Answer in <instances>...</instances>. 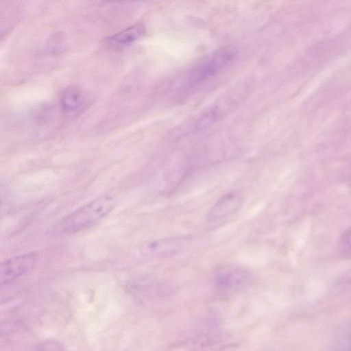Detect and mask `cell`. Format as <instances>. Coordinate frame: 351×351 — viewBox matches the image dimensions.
Returning <instances> with one entry per match:
<instances>
[{
	"mask_svg": "<svg viewBox=\"0 0 351 351\" xmlns=\"http://www.w3.org/2000/svg\"><path fill=\"white\" fill-rule=\"evenodd\" d=\"M145 33L143 24L135 23L108 38V43L114 47L130 45L139 39Z\"/></svg>",
	"mask_w": 351,
	"mask_h": 351,
	"instance_id": "cell-9",
	"label": "cell"
},
{
	"mask_svg": "<svg viewBox=\"0 0 351 351\" xmlns=\"http://www.w3.org/2000/svg\"><path fill=\"white\" fill-rule=\"evenodd\" d=\"M249 272L244 267L234 264L226 265L219 269L215 276L217 288L221 291H234L248 280Z\"/></svg>",
	"mask_w": 351,
	"mask_h": 351,
	"instance_id": "cell-7",
	"label": "cell"
},
{
	"mask_svg": "<svg viewBox=\"0 0 351 351\" xmlns=\"http://www.w3.org/2000/svg\"><path fill=\"white\" fill-rule=\"evenodd\" d=\"M242 197L239 193L231 192L223 196L208 214V223L211 226L221 225L240 208Z\"/></svg>",
	"mask_w": 351,
	"mask_h": 351,
	"instance_id": "cell-6",
	"label": "cell"
},
{
	"mask_svg": "<svg viewBox=\"0 0 351 351\" xmlns=\"http://www.w3.org/2000/svg\"><path fill=\"white\" fill-rule=\"evenodd\" d=\"M64 348L60 343L55 341H46L39 344L36 350H62Z\"/></svg>",
	"mask_w": 351,
	"mask_h": 351,
	"instance_id": "cell-11",
	"label": "cell"
},
{
	"mask_svg": "<svg viewBox=\"0 0 351 351\" xmlns=\"http://www.w3.org/2000/svg\"><path fill=\"white\" fill-rule=\"evenodd\" d=\"M116 1H122V0H116Z\"/></svg>",
	"mask_w": 351,
	"mask_h": 351,
	"instance_id": "cell-13",
	"label": "cell"
},
{
	"mask_svg": "<svg viewBox=\"0 0 351 351\" xmlns=\"http://www.w3.org/2000/svg\"><path fill=\"white\" fill-rule=\"evenodd\" d=\"M189 241L186 236L171 237L146 241L143 243L139 251L148 257H166L179 253Z\"/></svg>",
	"mask_w": 351,
	"mask_h": 351,
	"instance_id": "cell-4",
	"label": "cell"
},
{
	"mask_svg": "<svg viewBox=\"0 0 351 351\" xmlns=\"http://www.w3.org/2000/svg\"><path fill=\"white\" fill-rule=\"evenodd\" d=\"M114 205L115 201L110 196L98 197L63 218L57 225L56 231L72 234L87 229L106 217Z\"/></svg>",
	"mask_w": 351,
	"mask_h": 351,
	"instance_id": "cell-2",
	"label": "cell"
},
{
	"mask_svg": "<svg viewBox=\"0 0 351 351\" xmlns=\"http://www.w3.org/2000/svg\"><path fill=\"white\" fill-rule=\"evenodd\" d=\"M90 100V97L87 90L77 86L66 88L60 97L61 106L67 112L83 110L87 107Z\"/></svg>",
	"mask_w": 351,
	"mask_h": 351,
	"instance_id": "cell-8",
	"label": "cell"
},
{
	"mask_svg": "<svg viewBox=\"0 0 351 351\" xmlns=\"http://www.w3.org/2000/svg\"><path fill=\"white\" fill-rule=\"evenodd\" d=\"M68 43L65 34L61 32L53 33L45 43V50L52 54H59L67 48Z\"/></svg>",
	"mask_w": 351,
	"mask_h": 351,
	"instance_id": "cell-10",
	"label": "cell"
},
{
	"mask_svg": "<svg viewBox=\"0 0 351 351\" xmlns=\"http://www.w3.org/2000/svg\"><path fill=\"white\" fill-rule=\"evenodd\" d=\"M37 261L36 253H27L12 257L1 265L0 285L3 286L17 279L34 267Z\"/></svg>",
	"mask_w": 351,
	"mask_h": 351,
	"instance_id": "cell-5",
	"label": "cell"
},
{
	"mask_svg": "<svg viewBox=\"0 0 351 351\" xmlns=\"http://www.w3.org/2000/svg\"><path fill=\"white\" fill-rule=\"evenodd\" d=\"M234 51L230 47L217 50L210 56L202 60L189 73L179 97L184 98L192 93L201 84L209 80L224 68L234 58Z\"/></svg>",
	"mask_w": 351,
	"mask_h": 351,
	"instance_id": "cell-3",
	"label": "cell"
},
{
	"mask_svg": "<svg viewBox=\"0 0 351 351\" xmlns=\"http://www.w3.org/2000/svg\"><path fill=\"white\" fill-rule=\"evenodd\" d=\"M342 241L345 246L351 249V230L345 233L343 236Z\"/></svg>",
	"mask_w": 351,
	"mask_h": 351,
	"instance_id": "cell-12",
	"label": "cell"
},
{
	"mask_svg": "<svg viewBox=\"0 0 351 351\" xmlns=\"http://www.w3.org/2000/svg\"><path fill=\"white\" fill-rule=\"evenodd\" d=\"M252 90V85L250 82L236 84L209 107L180 125L172 133L173 136L180 138L206 128L237 108L248 97Z\"/></svg>",
	"mask_w": 351,
	"mask_h": 351,
	"instance_id": "cell-1",
	"label": "cell"
}]
</instances>
